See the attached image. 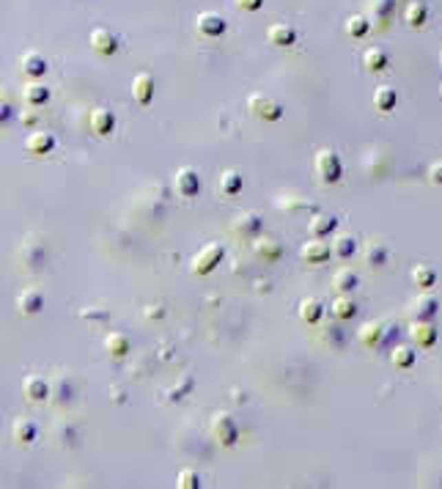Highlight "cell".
I'll return each mask as SVG.
<instances>
[{
    "mask_svg": "<svg viewBox=\"0 0 442 489\" xmlns=\"http://www.w3.org/2000/svg\"><path fill=\"white\" fill-rule=\"evenodd\" d=\"M333 313H335V319H352V316L357 313V305H355L352 297L341 294V297L333 302Z\"/></svg>",
    "mask_w": 442,
    "mask_h": 489,
    "instance_id": "obj_33",
    "label": "cell"
},
{
    "mask_svg": "<svg viewBox=\"0 0 442 489\" xmlns=\"http://www.w3.org/2000/svg\"><path fill=\"white\" fill-rule=\"evenodd\" d=\"M8 116H11V105L6 99H0V127L8 121Z\"/></svg>",
    "mask_w": 442,
    "mask_h": 489,
    "instance_id": "obj_42",
    "label": "cell"
},
{
    "mask_svg": "<svg viewBox=\"0 0 442 489\" xmlns=\"http://www.w3.org/2000/svg\"><path fill=\"white\" fill-rule=\"evenodd\" d=\"M313 168H316L319 179H322L324 185L338 182L341 174H344L341 157H338V152H333V149H319V152H316V160H313Z\"/></svg>",
    "mask_w": 442,
    "mask_h": 489,
    "instance_id": "obj_1",
    "label": "cell"
},
{
    "mask_svg": "<svg viewBox=\"0 0 442 489\" xmlns=\"http://www.w3.org/2000/svg\"><path fill=\"white\" fill-rule=\"evenodd\" d=\"M176 487L179 489H201V476L196 470H182L176 476Z\"/></svg>",
    "mask_w": 442,
    "mask_h": 489,
    "instance_id": "obj_37",
    "label": "cell"
},
{
    "mask_svg": "<svg viewBox=\"0 0 442 489\" xmlns=\"http://www.w3.org/2000/svg\"><path fill=\"white\" fill-rule=\"evenodd\" d=\"M393 6H396V0H374V3H371L377 19H388V17L393 14Z\"/></svg>",
    "mask_w": 442,
    "mask_h": 489,
    "instance_id": "obj_38",
    "label": "cell"
},
{
    "mask_svg": "<svg viewBox=\"0 0 442 489\" xmlns=\"http://www.w3.org/2000/svg\"><path fill=\"white\" fill-rule=\"evenodd\" d=\"M333 286H335L341 294H349V291H355V286H357V275H355L352 269H338L335 278H333Z\"/></svg>",
    "mask_w": 442,
    "mask_h": 489,
    "instance_id": "obj_31",
    "label": "cell"
},
{
    "mask_svg": "<svg viewBox=\"0 0 442 489\" xmlns=\"http://www.w3.org/2000/svg\"><path fill=\"white\" fill-rule=\"evenodd\" d=\"M299 256H302V261H308V264H322V261H327V258L333 256V250H330V244L324 242V240H311V242L302 244Z\"/></svg>",
    "mask_w": 442,
    "mask_h": 489,
    "instance_id": "obj_15",
    "label": "cell"
},
{
    "mask_svg": "<svg viewBox=\"0 0 442 489\" xmlns=\"http://www.w3.org/2000/svg\"><path fill=\"white\" fill-rule=\"evenodd\" d=\"M22 393H25L28 402L41 404V402L50 399V382L44 377H39V374H30V377L22 379Z\"/></svg>",
    "mask_w": 442,
    "mask_h": 489,
    "instance_id": "obj_7",
    "label": "cell"
},
{
    "mask_svg": "<svg viewBox=\"0 0 442 489\" xmlns=\"http://www.w3.org/2000/svg\"><path fill=\"white\" fill-rule=\"evenodd\" d=\"M91 129H94L99 138L110 135V132L116 129V116H113V110H107V107H96V110L91 113Z\"/></svg>",
    "mask_w": 442,
    "mask_h": 489,
    "instance_id": "obj_16",
    "label": "cell"
},
{
    "mask_svg": "<svg viewBox=\"0 0 442 489\" xmlns=\"http://www.w3.org/2000/svg\"><path fill=\"white\" fill-rule=\"evenodd\" d=\"M242 187H244V179H242V174H236V171H222V174H220L222 196H236Z\"/></svg>",
    "mask_w": 442,
    "mask_h": 489,
    "instance_id": "obj_29",
    "label": "cell"
},
{
    "mask_svg": "<svg viewBox=\"0 0 442 489\" xmlns=\"http://www.w3.org/2000/svg\"><path fill=\"white\" fill-rule=\"evenodd\" d=\"M407 313L412 316V322H432V319L437 316V297L423 294V297L412 300V305H410Z\"/></svg>",
    "mask_w": 442,
    "mask_h": 489,
    "instance_id": "obj_12",
    "label": "cell"
},
{
    "mask_svg": "<svg viewBox=\"0 0 442 489\" xmlns=\"http://www.w3.org/2000/svg\"><path fill=\"white\" fill-rule=\"evenodd\" d=\"M360 341H363L366 346H377V344L382 341V324H379V322L363 324V327H360Z\"/></svg>",
    "mask_w": 442,
    "mask_h": 489,
    "instance_id": "obj_34",
    "label": "cell"
},
{
    "mask_svg": "<svg viewBox=\"0 0 442 489\" xmlns=\"http://www.w3.org/2000/svg\"><path fill=\"white\" fill-rule=\"evenodd\" d=\"M330 250H333L335 258H349V256H355V237H349V234L335 237L333 244H330Z\"/></svg>",
    "mask_w": 442,
    "mask_h": 489,
    "instance_id": "obj_32",
    "label": "cell"
},
{
    "mask_svg": "<svg viewBox=\"0 0 442 489\" xmlns=\"http://www.w3.org/2000/svg\"><path fill=\"white\" fill-rule=\"evenodd\" d=\"M105 349H107V355H113V357H124V355H129L132 344H129V338H127L124 333L113 330V333H107V338H105Z\"/></svg>",
    "mask_w": 442,
    "mask_h": 489,
    "instance_id": "obj_20",
    "label": "cell"
},
{
    "mask_svg": "<svg viewBox=\"0 0 442 489\" xmlns=\"http://www.w3.org/2000/svg\"><path fill=\"white\" fill-rule=\"evenodd\" d=\"M80 316H83V319H107V313H105V311H83Z\"/></svg>",
    "mask_w": 442,
    "mask_h": 489,
    "instance_id": "obj_43",
    "label": "cell"
},
{
    "mask_svg": "<svg viewBox=\"0 0 442 489\" xmlns=\"http://www.w3.org/2000/svg\"><path fill=\"white\" fill-rule=\"evenodd\" d=\"M258 229H261V218H258L255 212H244V215H239V218L233 220V231H236V234L253 237V234H258Z\"/></svg>",
    "mask_w": 442,
    "mask_h": 489,
    "instance_id": "obj_23",
    "label": "cell"
},
{
    "mask_svg": "<svg viewBox=\"0 0 442 489\" xmlns=\"http://www.w3.org/2000/svg\"><path fill=\"white\" fill-rule=\"evenodd\" d=\"M247 107H250V113H253L255 118H261V121H277V118L283 116V105H280L277 99L266 96V94H250Z\"/></svg>",
    "mask_w": 442,
    "mask_h": 489,
    "instance_id": "obj_3",
    "label": "cell"
},
{
    "mask_svg": "<svg viewBox=\"0 0 442 489\" xmlns=\"http://www.w3.org/2000/svg\"><path fill=\"white\" fill-rule=\"evenodd\" d=\"M429 179H432V185H442V163H434L429 168Z\"/></svg>",
    "mask_w": 442,
    "mask_h": 489,
    "instance_id": "obj_41",
    "label": "cell"
},
{
    "mask_svg": "<svg viewBox=\"0 0 442 489\" xmlns=\"http://www.w3.org/2000/svg\"><path fill=\"white\" fill-rule=\"evenodd\" d=\"M222 256H225V247H222V244H218V242L204 244V247L193 256V261H190L193 275H209V272L222 261Z\"/></svg>",
    "mask_w": 442,
    "mask_h": 489,
    "instance_id": "obj_2",
    "label": "cell"
},
{
    "mask_svg": "<svg viewBox=\"0 0 442 489\" xmlns=\"http://www.w3.org/2000/svg\"><path fill=\"white\" fill-rule=\"evenodd\" d=\"M253 250H255L258 258H266V261H277L280 253H283L280 242L272 240V237H261V240H255V242H253Z\"/></svg>",
    "mask_w": 442,
    "mask_h": 489,
    "instance_id": "obj_21",
    "label": "cell"
},
{
    "mask_svg": "<svg viewBox=\"0 0 442 489\" xmlns=\"http://www.w3.org/2000/svg\"><path fill=\"white\" fill-rule=\"evenodd\" d=\"M88 41H91L94 52H99V55H113L118 50V36L113 30H107V28H94Z\"/></svg>",
    "mask_w": 442,
    "mask_h": 489,
    "instance_id": "obj_8",
    "label": "cell"
},
{
    "mask_svg": "<svg viewBox=\"0 0 442 489\" xmlns=\"http://www.w3.org/2000/svg\"><path fill=\"white\" fill-rule=\"evenodd\" d=\"M299 319L305 324H316L322 319V302L319 300H302L299 302Z\"/></svg>",
    "mask_w": 442,
    "mask_h": 489,
    "instance_id": "obj_30",
    "label": "cell"
},
{
    "mask_svg": "<svg viewBox=\"0 0 442 489\" xmlns=\"http://www.w3.org/2000/svg\"><path fill=\"white\" fill-rule=\"evenodd\" d=\"M396 102H399L396 88L382 85V88H377V91H374V107H377L379 113H390V110L396 107Z\"/></svg>",
    "mask_w": 442,
    "mask_h": 489,
    "instance_id": "obj_22",
    "label": "cell"
},
{
    "mask_svg": "<svg viewBox=\"0 0 442 489\" xmlns=\"http://www.w3.org/2000/svg\"><path fill=\"white\" fill-rule=\"evenodd\" d=\"M212 437L220 443L222 448H231V446H236V440H239V426H236V421L228 415V413H218L215 418H212Z\"/></svg>",
    "mask_w": 442,
    "mask_h": 489,
    "instance_id": "obj_4",
    "label": "cell"
},
{
    "mask_svg": "<svg viewBox=\"0 0 442 489\" xmlns=\"http://www.w3.org/2000/svg\"><path fill=\"white\" fill-rule=\"evenodd\" d=\"M41 308H44L41 291H36V289L19 291V297H17V311H19L22 316H36V313H41Z\"/></svg>",
    "mask_w": 442,
    "mask_h": 489,
    "instance_id": "obj_13",
    "label": "cell"
},
{
    "mask_svg": "<svg viewBox=\"0 0 442 489\" xmlns=\"http://www.w3.org/2000/svg\"><path fill=\"white\" fill-rule=\"evenodd\" d=\"M412 280H415L418 289H432V286L437 283V272H434V267H429V264H418V267L412 269Z\"/></svg>",
    "mask_w": 442,
    "mask_h": 489,
    "instance_id": "obj_28",
    "label": "cell"
},
{
    "mask_svg": "<svg viewBox=\"0 0 442 489\" xmlns=\"http://www.w3.org/2000/svg\"><path fill=\"white\" fill-rule=\"evenodd\" d=\"M426 17H429V8H426V3H421V0H412V3L404 8V22H407L410 28H421V25L426 22Z\"/></svg>",
    "mask_w": 442,
    "mask_h": 489,
    "instance_id": "obj_24",
    "label": "cell"
},
{
    "mask_svg": "<svg viewBox=\"0 0 442 489\" xmlns=\"http://www.w3.org/2000/svg\"><path fill=\"white\" fill-rule=\"evenodd\" d=\"M388 63H390V58H388V52H385L382 47H368V50L363 52V66H366V72H382V69H388Z\"/></svg>",
    "mask_w": 442,
    "mask_h": 489,
    "instance_id": "obj_19",
    "label": "cell"
},
{
    "mask_svg": "<svg viewBox=\"0 0 442 489\" xmlns=\"http://www.w3.org/2000/svg\"><path fill=\"white\" fill-rule=\"evenodd\" d=\"M335 226H338V218L322 212V215H316V218L311 220V234H313V237H327V234L335 231Z\"/></svg>",
    "mask_w": 442,
    "mask_h": 489,
    "instance_id": "obj_26",
    "label": "cell"
},
{
    "mask_svg": "<svg viewBox=\"0 0 442 489\" xmlns=\"http://www.w3.org/2000/svg\"><path fill=\"white\" fill-rule=\"evenodd\" d=\"M266 39H269L275 47H291V44L297 41V30H294L291 25L275 22V25H269V30H266Z\"/></svg>",
    "mask_w": 442,
    "mask_h": 489,
    "instance_id": "obj_18",
    "label": "cell"
},
{
    "mask_svg": "<svg viewBox=\"0 0 442 489\" xmlns=\"http://www.w3.org/2000/svg\"><path fill=\"white\" fill-rule=\"evenodd\" d=\"M19 121H22L25 127H36V121H39V113H36V107H33V105H28V110H22Z\"/></svg>",
    "mask_w": 442,
    "mask_h": 489,
    "instance_id": "obj_39",
    "label": "cell"
},
{
    "mask_svg": "<svg viewBox=\"0 0 442 489\" xmlns=\"http://www.w3.org/2000/svg\"><path fill=\"white\" fill-rule=\"evenodd\" d=\"M173 187L179 196L185 198H196L201 193V176L193 171V168H179L176 176H173Z\"/></svg>",
    "mask_w": 442,
    "mask_h": 489,
    "instance_id": "obj_5",
    "label": "cell"
},
{
    "mask_svg": "<svg viewBox=\"0 0 442 489\" xmlns=\"http://www.w3.org/2000/svg\"><path fill=\"white\" fill-rule=\"evenodd\" d=\"M154 91H157V80L149 74V72H140V74H135V80H132V96H135V102L138 105H151V99H154Z\"/></svg>",
    "mask_w": 442,
    "mask_h": 489,
    "instance_id": "obj_6",
    "label": "cell"
},
{
    "mask_svg": "<svg viewBox=\"0 0 442 489\" xmlns=\"http://www.w3.org/2000/svg\"><path fill=\"white\" fill-rule=\"evenodd\" d=\"M440 63H442V52H440Z\"/></svg>",
    "mask_w": 442,
    "mask_h": 489,
    "instance_id": "obj_45",
    "label": "cell"
},
{
    "mask_svg": "<svg viewBox=\"0 0 442 489\" xmlns=\"http://www.w3.org/2000/svg\"><path fill=\"white\" fill-rule=\"evenodd\" d=\"M390 360H393L396 368H410L415 363V349L412 346H396L393 355H390Z\"/></svg>",
    "mask_w": 442,
    "mask_h": 489,
    "instance_id": "obj_35",
    "label": "cell"
},
{
    "mask_svg": "<svg viewBox=\"0 0 442 489\" xmlns=\"http://www.w3.org/2000/svg\"><path fill=\"white\" fill-rule=\"evenodd\" d=\"M410 335H412V341H415L421 349H426V346H434V341H437V327H434L432 322H412Z\"/></svg>",
    "mask_w": 442,
    "mask_h": 489,
    "instance_id": "obj_17",
    "label": "cell"
},
{
    "mask_svg": "<svg viewBox=\"0 0 442 489\" xmlns=\"http://www.w3.org/2000/svg\"><path fill=\"white\" fill-rule=\"evenodd\" d=\"M368 28H371V19L366 14H352L346 19V36H352V39H363L368 33Z\"/></svg>",
    "mask_w": 442,
    "mask_h": 489,
    "instance_id": "obj_27",
    "label": "cell"
},
{
    "mask_svg": "<svg viewBox=\"0 0 442 489\" xmlns=\"http://www.w3.org/2000/svg\"><path fill=\"white\" fill-rule=\"evenodd\" d=\"M236 3V8H242V11H258L261 6H264V0H233Z\"/></svg>",
    "mask_w": 442,
    "mask_h": 489,
    "instance_id": "obj_40",
    "label": "cell"
},
{
    "mask_svg": "<svg viewBox=\"0 0 442 489\" xmlns=\"http://www.w3.org/2000/svg\"><path fill=\"white\" fill-rule=\"evenodd\" d=\"M196 28H198V33H201V36H209V39H215V36H222V33H225L228 22L222 19L218 11H204V14H198V22H196Z\"/></svg>",
    "mask_w": 442,
    "mask_h": 489,
    "instance_id": "obj_10",
    "label": "cell"
},
{
    "mask_svg": "<svg viewBox=\"0 0 442 489\" xmlns=\"http://www.w3.org/2000/svg\"><path fill=\"white\" fill-rule=\"evenodd\" d=\"M366 261H368V264H385V261H388V247H385V242L366 244Z\"/></svg>",
    "mask_w": 442,
    "mask_h": 489,
    "instance_id": "obj_36",
    "label": "cell"
},
{
    "mask_svg": "<svg viewBox=\"0 0 442 489\" xmlns=\"http://www.w3.org/2000/svg\"><path fill=\"white\" fill-rule=\"evenodd\" d=\"M440 99H442V83H440Z\"/></svg>",
    "mask_w": 442,
    "mask_h": 489,
    "instance_id": "obj_44",
    "label": "cell"
},
{
    "mask_svg": "<svg viewBox=\"0 0 442 489\" xmlns=\"http://www.w3.org/2000/svg\"><path fill=\"white\" fill-rule=\"evenodd\" d=\"M19 66H22V72H25V77H33V80L44 77L47 69H50L47 58H44L41 52H36V50H28V52L19 58Z\"/></svg>",
    "mask_w": 442,
    "mask_h": 489,
    "instance_id": "obj_11",
    "label": "cell"
},
{
    "mask_svg": "<svg viewBox=\"0 0 442 489\" xmlns=\"http://www.w3.org/2000/svg\"><path fill=\"white\" fill-rule=\"evenodd\" d=\"M36 435H39V432H36V424H33L30 418H17V421L11 424V437H14V443L22 446V448L30 446V443L36 440Z\"/></svg>",
    "mask_w": 442,
    "mask_h": 489,
    "instance_id": "obj_14",
    "label": "cell"
},
{
    "mask_svg": "<svg viewBox=\"0 0 442 489\" xmlns=\"http://www.w3.org/2000/svg\"><path fill=\"white\" fill-rule=\"evenodd\" d=\"M22 96H25V102H28V105L41 107V105L50 99V88H47V85H41V83H30V85H25Z\"/></svg>",
    "mask_w": 442,
    "mask_h": 489,
    "instance_id": "obj_25",
    "label": "cell"
},
{
    "mask_svg": "<svg viewBox=\"0 0 442 489\" xmlns=\"http://www.w3.org/2000/svg\"><path fill=\"white\" fill-rule=\"evenodd\" d=\"M25 149L33 154V157H44L55 149V135L52 132H44V129H33L28 138H25Z\"/></svg>",
    "mask_w": 442,
    "mask_h": 489,
    "instance_id": "obj_9",
    "label": "cell"
}]
</instances>
